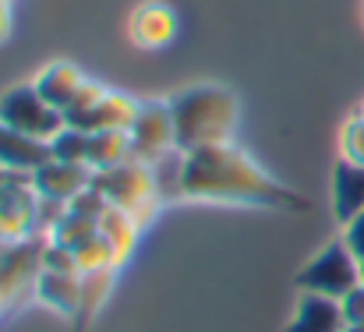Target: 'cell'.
Returning <instances> with one entry per match:
<instances>
[{"mask_svg": "<svg viewBox=\"0 0 364 332\" xmlns=\"http://www.w3.org/2000/svg\"><path fill=\"white\" fill-rule=\"evenodd\" d=\"M127 39L138 50H166L177 39V11L163 0H145L127 18Z\"/></svg>", "mask_w": 364, "mask_h": 332, "instance_id": "9c48e42d", "label": "cell"}, {"mask_svg": "<svg viewBox=\"0 0 364 332\" xmlns=\"http://www.w3.org/2000/svg\"><path fill=\"white\" fill-rule=\"evenodd\" d=\"M7 181H11V170H4V166H0V188H4Z\"/></svg>", "mask_w": 364, "mask_h": 332, "instance_id": "4dcf8cb0", "label": "cell"}, {"mask_svg": "<svg viewBox=\"0 0 364 332\" xmlns=\"http://www.w3.org/2000/svg\"><path fill=\"white\" fill-rule=\"evenodd\" d=\"M100 233V223L96 220H85V216H75V213H64L60 223L50 230V244H57V247H68V251H75V247H82L89 237H96Z\"/></svg>", "mask_w": 364, "mask_h": 332, "instance_id": "44dd1931", "label": "cell"}, {"mask_svg": "<svg viewBox=\"0 0 364 332\" xmlns=\"http://www.w3.org/2000/svg\"><path fill=\"white\" fill-rule=\"evenodd\" d=\"M340 159L347 163H361L364 166V110L350 113L340 127Z\"/></svg>", "mask_w": 364, "mask_h": 332, "instance_id": "cb8c5ba5", "label": "cell"}, {"mask_svg": "<svg viewBox=\"0 0 364 332\" xmlns=\"http://www.w3.org/2000/svg\"><path fill=\"white\" fill-rule=\"evenodd\" d=\"M127 134H131V152L141 163H156L159 156L177 149L170 100H141L138 103V117H134Z\"/></svg>", "mask_w": 364, "mask_h": 332, "instance_id": "52a82bcc", "label": "cell"}, {"mask_svg": "<svg viewBox=\"0 0 364 332\" xmlns=\"http://www.w3.org/2000/svg\"><path fill=\"white\" fill-rule=\"evenodd\" d=\"M107 209H110V202H107V198H103V195H100L92 184H89L82 195H75V198L68 202V213L85 216V220H96V223L103 220V213H107Z\"/></svg>", "mask_w": 364, "mask_h": 332, "instance_id": "484cf974", "label": "cell"}, {"mask_svg": "<svg viewBox=\"0 0 364 332\" xmlns=\"http://www.w3.org/2000/svg\"><path fill=\"white\" fill-rule=\"evenodd\" d=\"M166 100H170L173 138H177L181 152L234 141V131H237V120H241V103L227 85L198 82V85H188V89H181Z\"/></svg>", "mask_w": 364, "mask_h": 332, "instance_id": "7a4b0ae2", "label": "cell"}, {"mask_svg": "<svg viewBox=\"0 0 364 332\" xmlns=\"http://www.w3.org/2000/svg\"><path fill=\"white\" fill-rule=\"evenodd\" d=\"M75 262H78V272L85 276V272H103V269H114V255H110V247H107V240L96 233V237H89L82 247H75Z\"/></svg>", "mask_w": 364, "mask_h": 332, "instance_id": "d4e9b609", "label": "cell"}, {"mask_svg": "<svg viewBox=\"0 0 364 332\" xmlns=\"http://www.w3.org/2000/svg\"><path fill=\"white\" fill-rule=\"evenodd\" d=\"M36 205L39 195L32 188V177L11 173V181L0 188V244H18L25 237H36Z\"/></svg>", "mask_w": 364, "mask_h": 332, "instance_id": "ba28073f", "label": "cell"}, {"mask_svg": "<svg viewBox=\"0 0 364 332\" xmlns=\"http://www.w3.org/2000/svg\"><path fill=\"white\" fill-rule=\"evenodd\" d=\"M283 332H347L343 301L322 297V294H297L294 318Z\"/></svg>", "mask_w": 364, "mask_h": 332, "instance_id": "8fae6325", "label": "cell"}, {"mask_svg": "<svg viewBox=\"0 0 364 332\" xmlns=\"http://www.w3.org/2000/svg\"><path fill=\"white\" fill-rule=\"evenodd\" d=\"M138 103L141 100H134V96H127V92H114V89H107V96L100 100V107L89 113V120H85V127L82 131H131V124H134V117H138Z\"/></svg>", "mask_w": 364, "mask_h": 332, "instance_id": "e0dca14e", "label": "cell"}, {"mask_svg": "<svg viewBox=\"0 0 364 332\" xmlns=\"http://www.w3.org/2000/svg\"><path fill=\"white\" fill-rule=\"evenodd\" d=\"M0 124H7L36 141H50L68 127L64 113L53 103H46L32 82H21V85H11L0 92Z\"/></svg>", "mask_w": 364, "mask_h": 332, "instance_id": "5b68a950", "label": "cell"}, {"mask_svg": "<svg viewBox=\"0 0 364 332\" xmlns=\"http://www.w3.org/2000/svg\"><path fill=\"white\" fill-rule=\"evenodd\" d=\"M43 163H50V145L36 141L7 124H0V166L11 173H36Z\"/></svg>", "mask_w": 364, "mask_h": 332, "instance_id": "5bb4252c", "label": "cell"}, {"mask_svg": "<svg viewBox=\"0 0 364 332\" xmlns=\"http://www.w3.org/2000/svg\"><path fill=\"white\" fill-rule=\"evenodd\" d=\"M347 332H364V326H347Z\"/></svg>", "mask_w": 364, "mask_h": 332, "instance_id": "1f68e13d", "label": "cell"}, {"mask_svg": "<svg viewBox=\"0 0 364 332\" xmlns=\"http://www.w3.org/2000/svg\"><path fill=\"white\" fill-rule=\"evenodd\" d=\"M343 315H347V326H364V283L343 297Z\"/></svg>", "mask_w": 364, "mask_h": 332, "instance_id": "f1b7e54d", "label": "cell"}, {"mask_svg": "<svg viewBox=\"0 0 364 332\" xmlns=\"http://www.w3.org/2000/svg\"><path fill=\"white\" fill-rule=\"evenodd\" d=\"M11 25H14V14H11V0H0V46L11 39Z\"/></svg>", "mask_w": 364, "mask_h": 332, "instance_id": "f546056e", "label": "cell"}, {"mask_svg": "<svg viewBox=\"0 0 364 332\" xmlns=\"http://www.w3.org/2000/svg\"><path fill=\"white\" fill-rule=\"evenodd\" d=\"M340 237L347 240V247L358 255V262L364 265V213L358 216V220H350L343 230H340Z\"/></svg>", "mask_w": 364, "mask_h": 332, "instance_id": "83f0119b", "label": "cell"}, {"mask_svg": "<svg viewBox=\"0 0 364 332\" xmlns=\"http://www.w3.org/2000/svg\"><path fill=\"white\" fill-rule=\"evenodd\" d=\"M92 184V170L85 163H60V159H50L43 163L36 173H32V188L39 198L46 202H60L68 205L75 195H82L85 188Z\"/></svg>", "mask_w": 364, "mask_h": 332, "instance_id": "30bf717a", "label": "cell"}, {"mask_svg": "<svg viewBox=\"0 0 364 332\" xmlns=\"http://www.w3.org/2000/svg\"><path fill=\"white\" fill-rule=\"evenodd\" d=\"M127 159H134L131 152V134L127 131H92L89 134V170H110V166H121Z\"/></svg>", "mask_w": 364, "mask_h": 332, "instance_id": "d6986e66", "label": "cell"}, {"mask_svg": "<svg viewBox=\"0 0 364 332\" xmlns=\"http://www.w3.org/2000/svg\"><path fill=\"white\" fill-rule=\"evenodd\" d=\"M43 308H50L53 315L75 322L78 315V301H82V276L78 272H50L43 269L36 279V294H32Z\"/></svg>", "mask_w": 364, "mask_h": 332, "instance_id": "4fadbf2b", "label": "cell"}, {"mask_svg": "<svg viewBox=\"0 0 364 332\" xmlns=\"http://www.w3.org/2000/svg\"><path fill=\"white\" fill-rule=\"evenodd\" d=\"M361 110H364V107H361Z\"/></svg>", "mask_w": 364, "mask_h": 332, "instance_id": "836d02e7", "label": "cell"}, {"mask_svg": "<svg viewBox=\"0 0 364 332\" xmlns=\"http://www.w3.org/2000/svg\"><path fill=\"white\" fill-rule=\"evenodd\" d=\"M107 96V85L103 82H85L82 89H78V96L64 107V120H68V127H85V120H89V113L100 107V100Z\"/></svg>", "mask_w": 364, "mask_h": 332, "instance_id": "603a6c76", "label": "cell"}, {"mask_svg": "<svg viewBox=\"0 0 364 332\" xmlns=\"http://www.w3.org/2000/svg\"><path fill=\"white\" fill-rule=\"evenodd\" d=\"M43 269H50V272H78L75 251L57 247V244H50V240H46V251H43ZM78 276H82V272H78Z\"/></svg>", "mask_w": 364, "mask_h": 332, "instance_id": "4316f807", "label": "cell"}, {"mask_svg": "<svg viewBox=\"0 0 364 332\" xmlns=\"http://www.w3.org/2000/svg\"><path fill=\"white\" fill-rule=\"evenodd\" d=\"M114 276L117 269H103V272H85L82 276V301H78V315H75V332H85L96 318L100 311L107 308L110 294H114Z\"/></svg>", "mask_w": 364, "mask_h": 332, "instance_id": "ac0fdd59", "label": "cell"}, {"mask_svg": "<svg viewBox=\"0 0 364 332\" xmlns=\"http://www.w3.org/2000/svg\"><path fill=\"white\" fill-rule=\"evenodd\" d=\"M100 237L107 240V247H110V255H114V269L121 272L124 265L131 262L134 247H138L141 226L134 223V216H127L121 209H107L103 220H100Z\"/></svg>", "mask_w": 364, "mask_h": 332, "instance_id": "2e32d148", "label": "cell"}, {"mask_svg": "<svg viewBox=\"0 0 364 332\" xmlns=\"http://www.w3.org/2000/svg\"><path fill=\"white\" fill-rule=\"evenodd\" d=\"M85 82H89V78H85L82 68L71 64V60H50V64L32 78V85L39 89V96H43L46 103H53L60 113H64V107L78 96V89H82Z\"/></svg>", "mask_w": 364, "mask_h": 332, "instance_id": "9a60e30c", "label": "cell"}, {"mask_svg": "<svg viewBox=\"0 0 364 332\" xmlns=\"http://www.w3.org/2000/svg\"><path fill=\"white\" fill-rule=\"evenodd\" d=\"M333 220L340 226H347L350 220H358L364 213V166L361 163H347L336 159L333 166Z\"/></svg>", "mask_w": 364, "mask_h": 332, "instance_id": "7c38bea8", "label": "cell"}, {"mask_svg": "<svg viewBox=\"0 0 364 332\" xmlns=\"http://www.w3.org/2000/svg\"><path fill=\"white\" fill-rule=\"evenodd\" d=\"M43 251H46V237H25L18 244H0V301H4V311L36 294V279L43 272Z\"/></svg>", "mask_w": 364, "mask_h": 332, "instance_id": "8992f818", "label": "cell"}, {"mask_svg": "<svg viewBox=\"0 0 364 332\" xmlns=\"http://www.w3.org/2000/svg\"><path fill=\"white\" fill-rule=\"evenodd\" d=\"M92 188L110 202V209H121L127 216H134V223H138L141 230L156 220L159 209H163V198H159V191H156L152 170H149V163H141V159H127L121 166L96 170V173H92Z\"/></svg>", "mask_w": 364, "mask_h": 332, "instance_id": "3957f363", "label": "cell"}, {"mask_svg": "<svg viewBox=\"0 0 364 332\" xmlns=\"http://www.w3.org/2000/svg\"><path fill=\"white\" fill-rule=\"evenodd\" d=\"M149 170H152V181H156V191H159L163 205L184 202V152L181 149H170L166 156L149 163Z\"/></svg>", "mask_w": 364, "mask_h": 332, "instance_id": "ffe728a7", "label": "cell"}, {"mask_svg": "<svg viewBox=\"0 0 364 332\" xmlns=\"http://www.w3.org/2000/svg\"><path fill=\"white\" fill-rule=\"evenodd\" d=\"M0 311H4V301H0Z\"/></svg>", "mask_w": 364, "mask_h": 332, "instance_id": "d6a6232c", "label": "cell"}, {"mask_svg": "<svg viewBox=\"0 0 364 332\" xmlns=\"http://www.w3.org/2000/svg\"><path fill=\"white\" fill-rule=\"evenodd\" d=\"M50 145V159H60V163H85L89 156V131L82 127H64L57 138L46 141ZM89 166V163H85Z\"/></svg>", "mask_w": 364, "mask_h": 332, "instance_id": "7402d4cb", "label": "cell"}, {"mask_svg": "<svg viewBox=\"0 0 364 332\" xmlns=\"http://www.w3.org/2000/svg\"><path fill=\"white\" fill-rule=\"evenodd\" d=\"M184 202L272 209V213H308L311 209L304 195L276 181L237 141H220V145L184 152Z\"/></svg>", "mask_w": 364, "mask_h": 332, "instance_id": "6da1fadb", "label": "cell"}, {"mask_svg": "<svg viewBox=\"0 0 364 332\" xmlns=\"http://www.w3.org/2000/svg\"><path fill=\"white\" fill-rule=\"evenodd\" d=\"M361 283H364V265L358 262V255L347 247L343 237L326 240L294 276L297 294H322V297H333V301H343Z\"/></svg>", "mask_w": 364, "mask_h": 332, "instance_id": "277c9868", "label": "cell"}]
</instances>
